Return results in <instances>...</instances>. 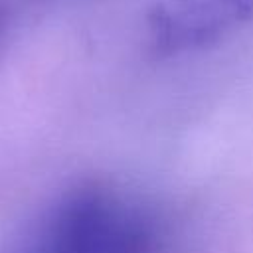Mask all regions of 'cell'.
Instances as JSON below:
<instances>
[{
    "instance_id": "obj_1",
    "label": "cell",
    "mask_w": 253,
    "mask_h": 253,
    "mask_svg": "<svg viewBox=\"0 0 253 253\" xmlns=\"http://www.w3.org/2000/svg\"><path fill=\"white\" fill-rule=\"evenodd\" d=\"M150 211L99 184H77L51 200L2 253H156Z\"/></svg>"
},
{
    "instance_id": "obj_2",
    "label": "cell",
    "mask_w": 253,
    "mask_h": 253,
    "mask_svg": "<svg viewBox=\"0 0 253 253\" xmlns=\"http://www.w3.org/2000/svg\"><path fill=\"white\" fill-rule=\"evenodd\" d=\"M6 24H8V4H6L4 0H0V40H2V36H4Z\"/></svg>"
}]
</instances>
